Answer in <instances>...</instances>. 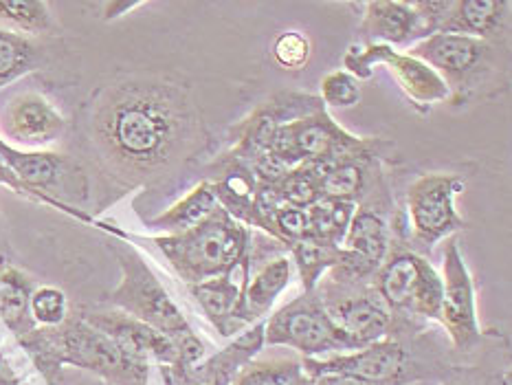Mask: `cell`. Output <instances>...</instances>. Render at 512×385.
Masks as SVG:
<instances>
[{
	"instance_id": "cell-1",
	"label": "cell",
	"mask_w": 512,
	"mask_h": 385,
	"mask_svg": "<svg viewBox=\"0 0 512 385\" xmlns=\"http://www.w3.org/2000/svg\"><path fill=\"white\" fill-rule=\"evenodd\" d=\"M93 132L104 159L117 172L146 179L192 148L203 124L185 86L132 77L99 97Z\"/></svg>"
},
{
	"instance_id": "cell-2",
	"label": "cell",
	"mask_w": 512,
	"mask_h": 385,
	"mask_svg": "<svg viewBox=\"0 0 512 385\" xmlns=\"http://www.w3.org/2000/svg\"><path fill=\"white\" fill-rule=\"evenodd\" d=\"M20 344L47 374L49 383H53V372H60L64 363L93 372L110 385H146L150 377V363L130 357L82 315L69 317L58 328H38Z\"/></svg>"
},
{
	"instance_id": "cell-3",
	"label": "cell",
	"mask_w": 512,
	"mask_h": 385,
	"mask_svg": "<svg viewBox=\"0 0 512 385\" xmlns=\"http://www.w3.org/2000/svg\"><path fill=\"white\" fill-rule=\"evenodd\" d=\"M115 256L121 267V280L110 293V302L117 306V311L139 319V322L159 330L161 335L172 341L178 350V363L172 370H163V377H181L187 370H192L196 363L203 361V339L196 335V330L187 322L181 308L165 291L157 273L148 267V262L135 249L119 245L115 247Z\"/></svg>"
},
{
	"instance_id": "cell-4",
	"label": "cell",
	"mask_w": 512,
	"mask_h": 385,
	"mask_svg": "<svg viewBox=\"0 0 512 385\" xmlns=\"http://www.w3.org/2000/svg\"><path fill=\"white\" fill-rule=\"evenodd\" d=\"M150 242L163 253L178 278L192 286L238 271L249 258L253 231L218 205L194 229L154 236Z\"/></svg>"
},
{
	"instance_id": "cell-5",
	"label": "cell",
	"mask_w": 512,
	"mask_h": 385,
	"mask_svg": "<svg viewBox=\"0 0 512 385\" xmlns=\"http://www.w3.org/2000/svg\"><path fill=\"white\" fill-rule=\"evenodd\" d=\"M431 66L449 88L453 106L502 93V44L453 33H433L407 51Z\"/></svg>"
},
{
	"instance_id": "cell-6",
	"label": "cell",
	"mask_w": 512,
	"mask_h": 385,
	"mask_svg": "<svg viewBox=\"0 0 512 385\" xmlns=\"http://www.w3.org/2000/svg\"><path fill=\"white\" fill-rule=\"evenodd\" d=\"M387 146L381 139L350 135L326 108H319L277 128L269 154L291 170L302 163L326 168L341 161H378Z\"/></svg>"
},
{
	"instance_id": "cell-7",
	"label": "cell",
	"mask_w": 512,
	"mask_h": 385,
	"mask_svg": "<svg viewBox=\"0 0 512 385\" xmlns=\"http://www.w3.org/2000/svg\"><path fill=\"white\" fill-rule=\"evenodd\" d=\"M11 190L69 212L88 198V179L73 159L49 150H20L5 141L0 154Z\"/></svg>"
},
{
	"instance_id": "cell-8",
	"label": "cell",
	"mask_w": 512,
	"mask_h": 385,
	"mask_svg": "<svg viewBox=\"0 0 512 385\" xmlns=\"http://www.w3.org/2000/svg\"><path fill=\"white\" fill-rule=\"evenodd\" d=\"M264 346L288 348L304 359L354 350L315 291L295 297L264 319Z\"/></svg>"
},
{
	"instance_id": "cell-9",
	"label": "cell",
	"mask_w": 512,
	"mask_h": 385,
	"mask_svg": "<svg viewBox=\"0 0 512 385\" xmlns=\"http://www.w3.org/2000/svg\"><path fill=\"white\" fill-rule=\"evenodd\" d=\"M328 317L354 350L394 333L396 319L372 282H337L324 278L315 289Z\"/></svg>"
},
{
	"instance_id": "cell-10",
	"label": "cell",
	"mask_w": 512,
	"mask_h": 385,
	"mask_svg": "<svg viewBox=\"0 0 512 385\" xmlns=\"http://www.w3.org/2000/svg\"><path fill=\"white\" fill-rule=\"evenodd\" d=\"M376 64L387 66V71L396 77L400 91L409 97L418 113L427 115L436 104L449 102V88L431 66L414 55L400 53L387 44H350L343 55V71L359 82L370 80Z\"/></svg>"
},
{
	"instance_id": "cell-11",
	"label": "cell",
	"mask_w": 512,
	"mask_h": 385,
	"mask_svg": "<svg viewBox=\"0 0 512 385\" xmlns=\"http://www.w3.org/2000/svg\"><path fill=\"white\" fill-rule=\"evenodd\" d=\"M464 179L449 172L422 174L407 190V214L411 236L420 247L431 249L455 231L469 225L455 209V198L464 192Z\"/></svg>"
},
{
	"instance_id": "cell-12",
	"label": "cell",
	"mask_w": 512,
	"mask_h": 385,
	"mask_svg": "<svg viewBox=\"0 0 512 385\" xmlns=\"http://www.w3.org/2000/svg\"><path fill=\"white\" fill-rule=\"evenodd\" d=\"M436 322L444 326L451 344L458 350H471L482 339L480 322H477L475 282L455 236H449L444 245L442 300Z\"/></svg>"
},
{
	"instance_id": "cell-13",
	"label": "cell",
	"mask_w": 512,
	"mask_h": 385,
	"mask_svg": "<svg viewBox=\"0 0 512 385\" xmlns=\"http://www.w3.org/2000/svg\"><path fill=\"white\" fill-rule=\"evenodd\" d=\"M407 366V350L392 335L359 350L304 359V368L313 379L337 374L370 385H403L407 381Z\"/></svg>"
},
{
	"instance_id": "cell-14",
	"label": "cell",
	"mask_w": 512,
	"mask_h": 385,
	"mask_svg": "<svg viewBox=\"0 0 512 385\" xmlns=\"http://www.w3.org/2000/svg\"><path fill=\"white\" fill-rule=\"evenodd\" d=\"M319 108H326L319 97L304 93H280L273 95L269 102L260 104L249 117H244L240 124L231 128L233 148L231 154L238 159L253 163L258 157L271 152L273 137L277 128L286 121L315 113Z\"/></svg>"
},
{
	"instance_id": "cell-15",
	"label": "cell",
	"mask_w": 512,
	"mask_h": 385,
	"mask_svg": "<svg viewBox=\"0 0 512 385\" xmlns=\"http://www.w3.org/2000/svg\"><path fill=\"white\" fill-rule=\"evenodd\" d=\"M345 260L326 278L337 282H372L389 253V227L370 205H356L341 242Z\"/></svg>"
},
{
	"instance_id": "cell-16",
	"label": "cell",
	"mask_w": 512,
	"mask_h": 385,
	"mask_svg": "<svg viewBox=\"0 0 512 385\" xmlns=\"http://www.w3.org/2000/svg\"><path fill=\"white\" fill-rule=\"evenodd\" d=\"M66 119L38 93H20L0 113V132L5 141L22 150H38L58 139Z\"/></svg>"
},
{
	"instance_id": "cell-17",
	"label": "cell",
	"mask_w": 512,
	"mask_h": 385,
	"mask_svg": "<svg viewBox=\"0 0 512 385\" xmlns=\"http://www.w3.org/2000/svg\"><path fill=\"white\" fill-rule=\"evenodd\" d=\"M88 324L102 330L104 335L124 348L130 357L146 363H159L163 370H172L178 363V350L172 341L139 319L121 311H86Z\"/></svg>"
},
{
	"instance_id": "cell-18",
	"label": "cell",
	"mask_w": 512,
	"mask_h": 385,
	"mask_svg": "<svg viewBox=\"0 0 512 385\" xmlns=\"http://www.w3.org/2000/svg\"><path fill=\"white\" fill-rule=\"evenodd\" d=\"M361 7L363 18L359 33L367 44L414 47L416 42L431 36L416 9L405 0H372V3H363Z\"/></svg>"
},
{
	"instance_id": "cell-19",
	"label": "cell",
	"mask_w": 512,
	"mask_h": 385,
	"mask_svg": "<svg viewBox=\"0 0 512 385\" xmlns=\"http://www.w3.org/2000/svg\"><path fill=\"white\" fill-rule=\"evenodd\" d=\"M249 273H251V258L244 260L242 267L229 275H220V278H211L200 284L187 286L196 304L200 306V311H203L205 319L218 330L220 337H233L236 333L247 330L240 322L238 308H240L242 284Z\"/></svg>"
},
{
	"instance_id": "cell-20",
	"label": "cell",
	"mask_w": 512,
	"mask_h": 385,
	"mask_svg": "<svg viewBox=\"0 0 512 385\" xmlns=\"http://www.w3.org/2000/svg\"><path fill=\"white\" fill-rule=\"evenodd\" d=\"M429 269L431 262L418 256L416 251L400 249L394 253H387L381 269H378L372 278V286L376 289L378 297L385 302V306L392 311L394 319L411 315V304H414L416 289L422 275Z\"/></svg>"
},
{
	"instance_id": "cell-21",
	"label": "cell",
	"mask_w": 512,
	"mask_h": 385,
	"mask_svg": "<svg viewBox=\"0 0 512 385\" xmlns=\"http://www.w3.org/2000/svg\"><path fill=\"white\" fill-rule=\"evenodd\" d=\"M293 275V260L288 256H277L266 260L262 267L253 271V275L249 273L247 278H244L238 308V317L244 328H249L269 317L277 297L291 286Z\"/></svg>"
},
{
	"instance_id": "cell-22",
	"label": "cell",
	"mask_w": 512,
	"mask_h": 385,
	"mask_svg": "<svg viewBox=\"0 0 512 385\" xmlns=\"http://www.w3.org/2000/svg\"><path fill=\"white\" fill-rule=\"evenodd\" d=\"M512 3L508 0H451L438 33L502 42Z\"/></svg>"
},
{
	"instance_id": "cell-23",
	"label": "cell",
	"mask_w": 512,
	"mask_h": 385,
	"mask_svg": "<svg viewBox=\"0 0 512 385\" xmlns=\"http://www.w3.org/2000/svg\"><path fill=\"white\" fill-rule=\"evenodd\" d=\"M229 385H315V379L306 372L304 357L271 352L251 359Z\"/></svg>"
},
{
	"instance_id": "cell-24",
	"label": "cell",
	"mask_w": 512,
	"mask_h": 385,
	"mask_svg": "<svg viewBox=\"0 0 512 385\" xmlns=\"http://www.w3.org/2000/svg\"><path fill=\"white\" fill-rule=\"evenodd\" d=\"M33 289L36 286L25 273L14 267L0 269V319L18 341H25L38 330L29 313V297Z\"/></svg>"
},
{
	"instance_id": "cell-25",
	"label": "cell",
	"mask_w": 512,
	"mask_h": 385,
	"mask_svg": "<svg viewBox=\"0 0 512 385\" xmlns=\"http://www.w3.org/2000/svg\"><path fill=\"white\" fill-rule=\"evenodd\" d=\"M376 163L378 161H341L335 165H326V168L313 165L321 179V196L330 198V201L359 205L367 194L370 174Z\"/></svg>"
},
{
	"instance_id": "cell-26",
	"label": "cell",
	"mask_w": 512,
	"mask_h": 385,
	"mask_svg": "<svg viewBox=\"0 0 512 385\" xmlns=\"http://www.w3.org/2000/svg\"><path fill=\"white\" fill-rule=\"evenodd\" d=\"M218 207V201L207 181H200L192 187L181 201H176L172 207L165 209L163 214L148 220V227L163 229L165 234H183V231L194 229L203 223L205 218Z\"/></svg>"
},
{
	"instance_id": "cell-27",
	"label": "cell",
	"mask_w": 512,
	"mask_h": 385,
	"mask_svg": "<svg viewBox=\"0 0 512 385\" xmlns=\"http://www.w3.org/2000/svg\"><path fill=\"white\" fill-rule=\"evenodd\" d=\"M288 251H291L293 267L299 275V280H302L304 293H313L319 282L345 260V251L341 247L328 245V242H319L313 238L295 242Z\"/></svg>"
},
{
	"instance_id": "cell-28",
	"label": "cell",
	"mask_w": 512,
	"mask_h": 385,
	"mask_svg": "<svg viewBox=\"0 0 512 385\" xmlns=\"http://www.w3.org/2000/svg\"><path fill=\"white\" fill-rule=\"evenodd\" d=\"M40 44L27 36L0 27V88L16 82L18 77L36 71L40 64Z\"/></svg>"
},
{
	"instance_id": "cell-29",
	"label": "cell",
	"mask_w": 512,
	"mask_h": 385,
	"mask_svg": "<svg viewBox=\"0 0 512 385\" xmlns=\"http://www.w3.org/2000/svg\"><path fill=\"white\" fill-rule=\"evenodd\" d=\"M0 27L20 36H42L55 31V20L44 0H0Z\"/></svg>"
},
{
	"instance_id": "cell-30",
	"label": "cell",
	"mask_w": 512,
	"mask_h": 385,
	"mask_svg": "<svg viewBox=\"0 0 512 385\" xmlns=\"http://www.w3.org/2000/svg\"><path fill=\"white\" fill-rule=\"evenodd\" d=\"M356 205L343 201H330L321 198L313 207L306 209L308 214V238L328 242V245L341 247L345 231L350 227Z\"/></svg>"
},
{
	"instance_id": "cell-31",
	"label": "cell",
	"mask_w": 512,
	"mask_h": 385,
	"mask_svg": "<svg viewBox=\"0 0 512 385\" xmlns=\"http://www.w3.org/2000/svg\"><path fill=\"white\" fill-rule=\"evenodd\" d=\"M275 185L277 194H280L284 205H291L297 209L313 207L317 201H321V179L313 165L302 163L288 172L284 179H280Z\"/></svg>"
},
{
	"instance_id": "cell-32",
	"label": "cell",
	"mask_w": 512,
	"mask_h": 385,
	"mask_svg": "<svg viewBox=\"0 0 512 385\" xmlns=\"http://www.w3.org/2000/svg\"><path fill=\"white\" fill-rule=\"evenodd\" d=\"M29 313L38 328H58L69 319V297L58 286H36L29 297Z\"/></svg>"
},
{
	"instance_id": "cell-33",
	"label": "cell",
	"mask_w": 512,
	"mask_h": 385,
	"mask_svg": "<svg viewBox=\"0 0 512 385\" xmlns=\"http://www.w3.org/2000/svg\"><path fill=\"white\" fill-rule=\"evenodd\" d=\"M321 102L332 108H352L361 102V82L348 71H332L321 80Z\"/></svg>"
},
{
	"instance_id": "cell-34",
	"label": "cell",
	"mask_w": 512,
	"mask_h": 385,
	"mask_svg": "<svg viewBox=\"0 0 512 385\" xmlns=\"http://www.w3.org/2000/svg\"><path fill=\"white\" fill-rule=\"evenodd\" d=\"M308 238V214L306 209L282 205L271 220V240L291 249L295 242Z\"/></svg>"
},
{
	"instance_id": "cell-35",
	"label": "cell",
	"mask_w": 512,
	"mask_h": 385,
	"mask_svg": "<svg viewBox=\"0 0 512 385\" xmlns=\"http://www.w3.org/2000/svg\"><path fill=\"white\" fill-rule=\"evenodd\" d=\"M313 55V44L302 31H284L273 42V58L286 71H299Z\"/></svg>"
},
{
	"instance_id": "cell-36",
	"label": "cell",
	"mask_w": 512,
	"mask_h": 385,
	"mask_svg": "<svg viewBox=\"0 0 512 385\" xmlns=\"http://www.w3.org/2000/svg\"><path fill=\"white\" fill-rule=\"evenodd\" d=\"M315 385H370L356 379H348V377H337V374H324V377H317Z\"/></svg>"
},
{
	"instance_id": "cell-37",
	"label": "cell",
	"mask_w": 512,
	"mask_h": 385,
	"mask_svg": "<svg viewBox=\"0 0 512 385\" xmlns=\"http://www.w3.org/2000/svg\"><path fill=\"white\" fill-rule=\"evenodd\" d=\"M165 385H209V383L189 377V374H183V377H176V379H165Z\"/></svg>"
},
{
	"instance_id": "cell-38",
	"label": "cell",
	"mask_w": 512,
	"mask_h": 385,
	"mask_svg": "<svg viewBox=\"0 0 512 385\" xmlns=\"http://www.w3.org/2000/svg\"><path fill=\"white\" fill-rule=\"evenodd\" d=\"M3 146H5V139H0V154H3ZM0 183L11 187V176H9V172L3 168V161H0Z\"/></svg>"
},
{
	"instance_id": "cell-39",
	"label": "cell",
	"mask_w": 512,
	"mask_h": 385,
	"mask_svg": "<svg viewBox=\"0 0 512 385\" xmlns=\"http://www.w3.org/2000/svg\"><path fill=\"white\" fill-rule=\"evenodd\" d=\"M137 5H139V3H115V7H117V9H124V11H126V9H132V7H137ZM108 9H110V11L106 14V18H113V14H115L113 7L108 5ZM117 16H119V14H115V18H117Z\"/></svg>"
}]
</instances>
